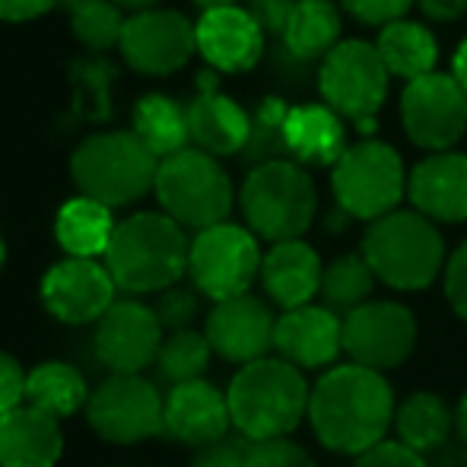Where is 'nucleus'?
<instances>
[{"instance_id": "f257e3e1", "label": "nucleus", "mask_w": 467, "mask_h": 467, "mask_svg": "<svg viewBox=\"0 0 467 467\" xmlns=\"http://www.w3.org/2000/svg\"><path fill=\"white\" fill-rule=\"evenodd\" d=\"M308 420L325 449L357 458L381 442L394 423V391L379 369L350 359L315 381Z\"/></svg>"}, {"instance_id": "f03ea898", "label": "nucleus", "mask_w": 467, "mask_h": 467, "mask_svg": "<svg viewBox=\"0 0 467 467\" xmlns=\"http://www.w3.org/2000/svg\"><path fill=\"white\" fill-rule=\"evenodd\" d=\"M191 242L169 213H134L115 223L105 267L128 293H162L188 271Z\"/></svg>"}, {"instance_id": "7ed1b4c3", "label": "nucleus", "mask_w": 467, "mask_h": 467, "mask_svg": "<svg viewBox=\"0 0 467 467\" xmlns=\"http://www.w3.org/2000/svg\"><path fill=\"white\" fill-rule=\"evenodd\" d=\"M233 426L248 439L289 436L308 417V381L289 359L261 357L235 372L226 391Z\"/></svg>"}, {"instance_id": "20e7f679", "label": "nucleus", "mask_w": 467, "mask_h": 467, "mask_svg": "<svg viewBox=\"0 0 467 467\" xmlns=\"http://www.w3.org/2000/svg\"><path fill=\"white\" fill-rule=\"evenodd\" d=\"M160 156L137 137V130L93 134L70 156V175L80 194L109 207H128L156 188Z\"/></svg>"}, {"instance_id": "39448f33", "label": "nucleus", "mask_w": 467, "mask_h": 467, "mask_svg": "<svg viewBox=\"0 0 467 467\" xmlns=\"http://www.w3.org/2000/svg\"><path fill=\"white\" fill-rule=\"evenodd\" d=\"M363 254L375 277L391 289H426L445 265V242L436 220L420 210H391L372 220Z\"/></svg>"}, {"instance_id": "423d86ee", "label": "nucleus", "mask_w": 467, "mask_h": 467, "mask_svg": "<svg viewBox=\"0 0 467 467\" xmlns=\"http://www.w3.org/2000/svg\"><path fill=\"white\" fill-rule=\"evenodd\" d=\"M239 201L248 229L267 242L299 239L318 207L312 179L296 160L258 162L242 185Z\"/></svg>"}, {"instance_id": "0eeeda50", "label": "nucleus", "mask_w": 467, "mask_h": 467, "mask_svg": "<svg viewBox=\"0 0 467 467\" xmlns=\"http://www.w3.org/2000/svg\"><path fill=\"white\" fill-rule=\"evenodd\" d=\"M156 197L172 220L188 229H207L223 223L233 210V182L213 153L185 147L160 160Z\"/></svg>"}, {"instance_id": "6e6552de", "label": "nucleus", "mask_w": 467, "mask_h": 467, "mask_svg": "<svg viewBox=\"0 0 467 467\" xmlns=\"http://www.w3.org/2000/svg\"><path fill=\"white\" fill-rule=\"evenodd\" d=\"M334 197L344 213L353 220H379L398 210L407 194V172L398 150L381 140H363L347 147L334 162Z\"/></svg>"}, {"instance_id": "1a4fd4ad", "label": "nucleus", "mask_w": 467, "mask_h": 467, "mask_svg": "<svg viewBox=\"0 0 467 467\" xmlns=\"http://www.w3.org/2000/svg\"><path fill=\"white\" fill-rule=\"evenodd\" d=\"M318 89L334 111L357 121L369 134L388 93V67L379 48L359 38L337 42L321 57Z\"/></svg>"}, {"instance_id": "9d476101", "label": "nucleus", "mask_w": 467, "mask_h": 467, "mask_svg": "<svg viewBox=\"0 0 467 467\" xmlns=\"http://www.w3.org/2000/svg\"><path fill=\"white\" fill-rule=\"evenodd\" d=\"M261 261L265 254L252 229L223 220L207 229H197L188 252V274L203 296L220 302L248 293L254 277H261Z\"/></svg>"}, {"instance_id": "9b49d317", "label": "nucleus", "mask_w": 467, "mask_h": 467, "mask_svg": "<svg viewBox=\"0 0 467 467\" xmlns=\"http://www.w3.org/2000/svg\"><path fill=\"white\" fill-rule=\"evenodd\" d=\"M89 423L109 442H143L166 432V398L137 372H111L87 400Z\"/></svg>"}, {"instance_id": "f8f14e48", "label": "nucleus", "mask_w": 467, "mask_h": 467, "mask_svg": "<svg viewBox=\"0 0 467 467\" xmlns=\"http://www.w3.org/2000/svg\"><path fill=\"white\" fill-rule=\"evenodd\" d=\"M400 121L417 147L451 150L467 130V93L455 74H423L407 80L400 96Z\"/></svg>"}, {"instance_id": "ddd939ff", "label": "nucleus", "mask_w": 467, "mask_h": 467, "mask_svg": "<svg viewBox=\"0 0 467 467\" xmlns=\"http://www.w3.org/2000/svg\"><path fill=\"white\" fill-rule=\"evenodd\" d=\"M121 55L137 74L169 77L182 70L197 51V26L179 10L150 6L124 23Z\"/></svg>"}, {"instance_id": "4468645a", "label": "nucleus", "mask_w": 467, "mask_h": 467, "mask_svg": "<svg viewBox=\"0 0 467 467\" xmlns=\"http://www.w3.org/2000/svg\"><path fill=\"white\" fill-rule=\"evenodd\" d=\"M417 347V318L400 302H363L344 318V353L369 369H394Z\"/></svg>"}, {"instance_id": "2eb2a0df", "label": "nucleus", "mask_w": 467, "mask_h": 467, "mask_svg": "<svg viewBox=\"0 0 467 467\" xmlns=\"http://www.w3.org/2000/svg\"><path fill=\"white\" fill-rule=\"evenodd\" d=\"M118 283L105 265L96 258H64L42 280V302L64 325H87L99 321L105 308L115 302Z\"/></svg>"}, {"instance_id": "dca6fc26", "label": "nucleus", "mask_w": 467, "mask_h": 467, "mask_svg": "<svg viewBox=\"0 0 467 467\" xmlns=\"http://www.w3.org/2000/svg\"><path fill=\"white\" fill-rule=\"evenodd\" d=\"M162 331L156 312L143 302H111L96 325V353L111 372H140L160 357Z\"/></svg>"}, {"instance_id": "f3484780", "label": "nucleus", "mask_w": 467, "mask_h": 467, "mask_svg": "<svg viewBox=\"0 0 467 467\" xmlns=\"http://www.w3.org/2000/svg\"><path fill=\"white\" fill-rule=\"evenodd\" d=\"M265 36L248 6H207L197 19V51L220 74L252 70L265 55Z\"/></svg>"}, {"instance_id": "a211bd4d", "label": "nucleus", "mask_w": 467, "mask_h": 467, "mask_svg": "<svg viewBox=\"0 0 467 467\" xmlns=\"http://www.w3.org/2000/svg\"><path fill=\"white\" fill-rule=\"evenodd\" d=\"M274 331L277 318L261 299L248 293L229 296L213 306L207 318V340L213 353H220L229 363H252L274 350Z\"/></svg>"}, {"instance_id": "6ab92c4d", "label": "nucleus", "mask_w": 467, "mask_h": 467, "mask_svg": "<svg viewBox=\"0 0 467 467\" xmlns=\"http://www.w3.org/2000/svg\"><path fill=\"white\" fill-rule=\"evenodd\" d=\"M274 350L299 369H321L344 350V321L327 306H296L283 308L274 331Z\"/></svg>"}, {"instance_id": "aec40b11", "label": "nucleus", "mask_w": 467, "mask_h": 467, "mask_svg": "<svg viewBox=\"0 0 467 467\" xmlns=\"http://www.w3.org/2000/svg\"><path fill=\"white\" fill-rule=\"evenodd\" d=\"M413 207L436 223L467 220V156L439 150L426 156L407 179Z\"/></svg>"}, {"instance_id": "412c9836", "label": "nucleus", "mask_w": 467, "mask_h": 467, "mask_svg": "<svg viewBox=\"0 0 467 467\" xmlns=\"http://www.w3.org/2000/svg\"><path fill=\"white\" fill-rule=\"evenodd\" d=\"M188 128L194 147L213 156H235L252 134V115L235 99L216 89L213 74H201V93L188 105Z\"/></svg>"}, {"instance_id": "4be33fe9", "label": "nucleus", "mask_w": 467, "mask_h": 467, "mask_svg": "<svg viewBox=\"0 0 467 467\" xmlns=\"http://www.w3.org/2000/svg\"><path fill=\"white\" fill-rule=\"evenodd\" d=\"M233 413H229V398L216 391L210 381L191 379L175 381V388L166 398V432L179 442L207 445L213 439L226 436Z\"/></svg>"}, {"instance_id": "5701e85b", "label": "nucleus", "mask_w": 467, "mask_h": 467, "mask_svg": "<svg viewBox=\"0 0 467 467\" xmlns=\"http://www.w3.org/2000/svg\"><path fill=\"white\" fill-rule=\"evenodd\" d=\"M64 449L57 417L36 404L0 413V467H55Z\"/></svg>"}, {"instance_id": "b1692460", "label": "nucleus", "mask_w": 467, "mask_h": 467, "mask_svg": "<svg viewBox=\"0 0 467 467\" xmlns=\"http://www.w3.org/2000/svg\"><path fill=\"white\" fill-rule=\"evenodd\" d=\"M321 258L302 239L274 242L261 261V283L280 308H296L321 293Z\"/></svg>"}, {"instance_id": "393cba45", "label": "nucleus", "mask_w": 467, "mask_h": 467, "mask_svg": "<svg viewBox=\"0 0 467 467\" xmlns=\"http://www.w3.org/2000/svg\"><path fill=\"white\" fill-rule=\"evenodd\" d=\"M286 150L302 166H334L347 150L344 115L331 105H293L286 111Z\"/></svg>"}, {"instance_id": "a878e982", "label": "nucleus", "mask_w": 467, "mask_h": 467, "mask_svg": "<svg viewBox=\"0 0 467 467\" xmlns=\"http://www.w3.org/2000/svg\"><path fill=\"white\" fill-rule=\"evenodd\" d=\"M115 233V220H111V207L96 197H74L57 210L55 235L61 248L77 258H99L105 254Z\"/></svg>"}, {"instance_id": "bb28decb", "label": "nucleus", "mask_w": 467, "mask_h": 467, "mask_svg": "<svg viewBox=\"0 0 467 467\" xmlns=\"http://www.w3.org/2000/svg\"><path fill=\"white\" fill-rule=\"evenodd\" d=\"M375 48H379L388 74L400 77V80H417L423 74H432L439 61V45L432 32L404 16L381 26Z\"/></svg>"}, {"instance_id": "cd10ccee", "label": "nucleus", "mask_w": 467, "mask_h": 467, "mask_svg": "<svg viewBox=\"0 0 467 467\" xmlns=\"http://www.w3.org/2000/svg\"><path fill=\"white\" fill-rule=\"evenodd\" d=\"M340 13L331 0H299L283 29V45L299 61H315L340 42Z\"/></svg>"}, {"instance_id": "c85d7f7f", "label": "nucleus", "mask_w": 467, "mask_h": 467, "mask_svg": "<svg viewBox=\"0 0 467 467\" xmlns=\"http://www.w3.org/2000/svg\"><path fill=\"white\" fill-rule=\"evenodd\" d=\"M394 430H398V439L404 445L417 449L420 455H430L451 439L455 417L439 394L417 391L394 410Z\"/></svg>"}, {"instance_id": "c756f323", "label": "nucleus", "mask_w": 467, "mask_h": 467, "mask_svg": "<svg viewBox=\"0 0 467 467\" xmlns=\"http://www.w3.org/2000/svg\"><path fill=\"white\" fill-rule=\"evenodd\" d=\"M134 130L160 160L188 147V109L162 93H150L134 109Z\"/></svg>"}, {"instance_id": "7c9ffc66", "label": "nucleus", "mask_w": 467, "mask_h": 467, "mask_svg": "<svg viewBox=\"0 0 467 467\" xmlns=\"http://www.w3.org/2000/svg\"><path fill=\"white\" fill-rule=\"evenodd\" d=\"M87 400V381L67 363H42L26 375V404L42 407L55 417H70Z\"/></svg>"}, {"instance_id": "2f4dec72", "label": "nucleus", "mask_w": 467, "mask_h": 467, "mask_svg": "<svg viewBox=\"0 0 467 467\" xmlns=\"http://www.w3.org/2000/svg\"><path fill=\"white\" fill-rule=\"evenodd\" d=\"M375 271L366 261V254H340L321 274V296L325 306L334 312H353L357 306L369 302L372 286H375Z\"/></svg>"}, {"instance_id": "473e14b6", "label": "nucleus", "mask_w": 467, "mask_h": 467, "mask_svg": "<svg viewBox=\"0 0 467 467\" xmlns=\"http://www.w3.org/2000/svg\"><path fill=\"white\" fill-rule=\"evenodd\" d=\"M61 6L70 16L74 36L89 51H109L121 42V32L128 19L121 16V6L115 0H61Z\"/></svg>"}, {"instance_id": "72a5a7b5", "label": "nucleus", "mask_w": 467, "mask_h": 467, "mask_svg": "<svg viewBox=\"0 0 467 467\" xmlns=\"http://www.w3.org/2000/svg\"><path fill=\"white\" fill-rule=\"evenodd\" d=\"M286 102L283 99H265L258 102V109L252 111V134L242 150L248 162H267V160H283L289 156L286 150Z\"/></svg>"}, {"instance_id": "f704fd0d", "label": "nucleus", "mask_w": 467, "mask_h": 467, "mask_svg": "<svg viewBox=\"0 0 467 467\" xmlns=\"http://www.w3.org/2000/svg\"><path fill=\"white\" fill-rule=\"evenodd\" d=\"M210 353H213V347H210L207 334L182 327V331H172L162 340L156 363H160V369L169 381H191L203 375L210 363Z\"/></svg>"}, {"instance_id": "c9c22d12", "label": "nucleus", "mask_w": 467, "mask_h": 467, "mask_svg": "<svg viewBox=\"0 0 467 467\" xmlns=\"http://www.w3.org/2000/svg\"><path fill=\"white\" fill-rule=\"evenodd\" d=\"M77 87L83 89L77 105L83 109L87 118H109V80H111V67L102 61H87L74 67Z\"/></svg>"}, {"instance_id": "e433bc0d", "label": "nucleus", "mask_w": 467, "mask_h": 467, "mask_svg": "<svg viewBox=\"0 0 467 467\" xmlns=\"http://www.w3.org/2000/svg\"><path fill=\"white\" fill-rule=\"evenodd\" d=\"M248 467H315V462L302 445L289 442L286 436H277V439H258V442H252Z\"/></svg>"}, {"instance_id": "4c0bfd02", "label": "nucleus", "mask_w": 467, "mask_h": 467, "mask_svg": "<svg viewBox=\"0 0 467 467\" xmlns=\"http://www.w3.org/2000/svg\"><path fill=\"white\" fill-rule=\"evenodd\" d=\"M254 439L248 436H220L207 445H197V455L191 467H248V451Z\"/></svg>"}, {"instance_id": "58836bf2", "label": "nucleus", "mask_w": 467, "mask_h": 467, "mask_svg": "<svg viewBox=\"0 0 467 467\" xmlns=\"http://www.w3.org/2000/svg\"><path fill=\"white\" fill-rule=\"evenodd\" d=\"M156 318H160V325L166 327V331H182V327H188L191 321H194L197 315V296L191 293V289H182V286H166L160 296V302L153 306Z\"/></svg>"}, {"instance_id": "ea45409f", "label": "nucleus", "mask_w": 467, "mask_h": 467, "mask_svg": "<svg viewBox=\"0 0 467 467\" xmlns=\"http://www.w3.org/2000/svg\"><path fill=\"white\" fill-rule=\"evenodd\" d=\"M353 467H430V462L417 449L400 442V439H381L372 449H366L363 455H357Z\"/></svg>"}, {"instance_id": "a19ab883", "label": "nucleus", "mask_w": 467, "mask_h": 467, "mask_svg": "<svg viewBox=\"0 0 467 467\" xmlns=\"http://www.w3.org/2000/svg\"><path fill=\"white\" fill-rule=\"evenodd\" d=\"M413 0H344V6L366 26H388L410 10Z\"/></svg>"}, {"instance_id": "79ce46f5", "label": "nucleus", "mask_w": 467, "mask_h": 467, "mask_svg": "<svg viewBox=\"0 0 467 467\" xmlns=\"http://www.w3.org/2000/svg\"><path fill=\"white\" fill-rule=\"evenodd\" d=\"M26 375L10 353L0 350V413L26 404Z\"/></svg>"}, {"instance_id": "37998d69", "label": "nucleus", "mask_w": 467, "mask_h": 467, "mask_svg": "<svg viewBox=\"0 0 467 467\" xmlns=\"http://www.w3.org/2000/svg\"><path fill=\"white\" fill-rule=\"evenodd\" d=\"M445 296H449L458 318L467 321V242L445 265Z\"/></svg>"}, {"instance_id": "c03bdc74", "label": "nucleus", "mask_w": 467, "mask_h": 467, "mask_svg": "<svg viewBox=\"0 0 467 467\" xmlns=\"http://www.w3.org/2000/svg\"><path fill=\"white\" fill-rule=\"evenodd\" d=\"M299 0H248V13L258 19V26L271 36H283L289 16Z\"/></svg>"}, {"instance_id": "a18cd8bd", "label": "nucleus", "mask_w": 467, "mask_h": 467, "mask_svg": "<svg viewBox=\"0 0 467 467\" xmlns=\"http://www.w3.org/2000/svg\"><path fill=\"white\" fill-rule=\"evenodd\" d=\"M61 0H0V19L6 23H29L57 6Z\"/></svg>"}, {"instance_id": "49530a36", "label": "nucleus", "mask_w": 467, "mask_h": 467, "mask_svg": "<svg viewBox=\"0 0 467 467\" xmlns=\"http://www.w3.org/2000/svg\"><path fill=\"white\" fill-rule=\"evenodd\" d=\"M426 462H430V467H467V442L462 436L449 439V442L439 445L436 451H430Z\"/></svg>"}, {"instance_id": "de8ad7c7", "label": "nucleus", "mask_w": 467, "mask_h": 467, "mask_svg": "<svg viewBox=\"0 0 467 467\" xmlns=\"http://www.w3.org/2000/svg\"><path fill=\"white\" fill-rule=\"evenodd\" d=\"M420 10H423L430 19L451 23V19H458L467 13V0H420Z\"/></svg>"}, {"instance_id": "09e8293b", "label": "nucleus", "mask_w": 467, "mask_h": 467, "mask_svg": "<svg viewBox=\"0 0 467 467\" xmlns=\"http://www.w3.org/2000/svg\"><path fill=\"white\" fill-rule=\"evenodd\" d=\"M451 74H455V80L464 87V93H467V38L462 45H458V51H455V64H451Z\"/></svg>"}, {"instance_id": "8fccbe9b", "label": "nucleus", "mask_w": 467, "mask_h": 467, "mask_svg": "<svg viewBox=\"0 0 467 467\" xmlns=\"http://www.w3.org/2000/svg\"><path fill=\"white\" fill-rule=\"evenodd\" d=\"M455 430H458V436L467 442V394L462 398V404H458V413H455Z\"/></svg>"}, {"instance_id": "3c124183", "label": "nucleus", "mask_w": 467, "mask_h": 467, "mask_svg": "<svg viewBox=\"0 0 467 467\" xmlns=\"http://www.w3.org/2000/svg\"><path fill=\"white\" fill-rule=\"evenodd\" d=\"M121 10H134V13H140V10H150V6H156V4H162V0H115Z\"/></svg>"}, {"instance_id": "603ef678", "label": "nucleus", "mask_w": 467, "mask_h": 467, "mask_svg": "<svg viewBox=\"0 0 467 467\" xmlns=\"http://www.w3.org/2000/svg\"><path fill=\"white\" fill-rule=\"evenodd\" d=\"M194 4H201L203 10H207V6H223V4H239V0H194Z\"/></svg>"}, {"instance_id": "864d4df0", "label": "nucleus", "mask_w": 467, "mask_h": 467, "mask_svg": "<svg viewBox=\"0 0 467 467\" xmlns=\"http://www.w3.org/2000/svg\"><path fill=\"white\" fill-rule=\"evenodd\" d=\"M4 261H6V245H4V239H0V267H4Z\"/></svg>"}]
</instances>
